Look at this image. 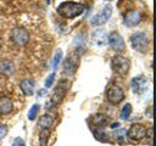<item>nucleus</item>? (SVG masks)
Instances as JSON below:
<instances>
[{"label":"nucleus","mask_w":156,"mask_h":146,"mask_svg":"<svg viewBox=\"0 0 156 146\" xmlns=\"http://www.w3.org/2000/svg\"><path fill=\"white\" fill-rule=\"evenodd\" d=\"M6 134H7V127L0 124V140L4 139V137L6 136Z\"/></svg>","instance_id":"obj_26"},{"label":"nucleus","mask_w":156,"mask_h":146,"mask_svg":"<svg viewBox=\"0 0 156 146\" xmlns=\"http://www.w3.org/2000/svg\"><path fill=\"white\" fill-rule=\"evenodd\" d=\"M78 64H79V56L76 54L69 55L63 63V73L67 75L74 74L77 68H78Z\"/></svg>","instance_id":"obj_9"},{"label":"nucleus","mask_w":156,"mask_h":146,"mask_svg":"<svg viewBox=\"0 0 156 146\" xmlns=\"http://www.w3.org/2000/svg\"><path fill=\"white\" fill-rule=\"evenodd\" d=\"M111 66L115 72H117L121 75H124L128 73L129 67H130V61L129 58L122 56V55H116L111 60Z\"/></svg>","instance_id":"obj_4"},{"label":"nucleus","mask_w":156,"mask_h":146,"mask_svg":"<svg viewBox=\"0 0 156 146\" xmlns=\"http://www.w3.org/2000/svg\"><path fill=\"white\" fill-rule=\"evenodd\" d=\"M11 40L17 45H24L29 40V33L23 28H13L11 32Z\"/></svg>","instance_id":"obj_10"},{"label":"nucleus","mask_w":156,"mask_h":146,"mask_svg":"<svg viewBox=\"0 0 156 146\" xmlns=\"http://www.w3.org/2000/svg\"><path fill=\"white\" fill-rule=\"evenodd\" d=\"M90 122L95 127H104L107 124L108 122V117L106 114H101V113H96V114H93L90 117Z\"/></svg>","instance_id":"obj_16"},{"label":"nucleus","mask_w":156,"mask_h":146,"mask_svg":"<svg viewBox=\"0 0 156 146\" xmlns=\"http://www.w3.org/2000/svg\"><path fill=\"white\" fill-rule=\"evenodd\" d=\"M49 136H50V130L49 129H41V131L39 134V144L41 146H46Z\"/></svg>","instance_id":"obj_18"},{"label":"nucleus","mask_w":156,"mask_h":146,"mask_svg":"<svg viewBox=\"0 0 156 146\" xmlns=\"http://www.w3.org/2000/svg\"><path fill=\"white\" fill-rule=\"evenodd\" d=\"M12 146H26V144H24L23 139H21V137H16V139L13 140V142H12Z\"/></svg>","instance_id":"obj_27"},{"label":"nucleus","mask_w":156,"mask_h":146,"mask_svg":"<svg viewBox=\"0 0 156 146\" xmlns=\"http://www.w3.org/2000/svg\"><path fill=\"white\" fill-rule=\"evenodd\" d=\"M68 86H69L68 80L62 79L58 82V84L56 85V88L54 89V91L50 96V105L51 106H57L58 103H61V101L66 96V92L68 91Z\"/></svg>","instance_id":"obj_2"},{"label":"nucleus","mask_w":156,"mask_h":146,"mask_svg":"<svg viewBox=\"0 0 156 146\" xmlns=\"http://www.w3.org/2000/svg\"><path fill=\"white\" fill-rule=\"evenodd\" d=\"M146 128L141 124H133L130 125V128L128 129L127 131V136L130 139V140H134V141H140L143 140L144 137H146Z\"/></svg>","instance_id":"obj_6"},{"label":"nucleus","mask_w":156,"mask_h":146,"mask_svg":"<svg viewBox=\"0 0 156 146\" xmlns=\"http://www.w3.org/2000/svg\"><path fill=\"white\" fill-rule=\"evenodd\" d=\"M94 135H95V139L99 140V141H101V142L108 141V134H107L105 130H102V129H98V130L94 133Z\"/></svg>","instance_id":"obj_19"},{"label":"nucleus","mask_w":156,"mask_h":146,"mask_svg":"<svg viewBox=\"0 0 156 146\" xmlns=\"http://www.w3.org/2000/svg\"><path fill=\"white\" fill-rule=\"evenodd\" d=\"M106 97L107 100L111 102V103H119L123 99H124V92L122 90V88H119L118 85H111L108 89H107V92H106Z\"/></svg>","instance_id":"obj_8"},{"label":"nucleus","mask_w":156,"mask_h":146,"mask_svg":"<svg viewBox=\"0 0 156 146\" xmlns=\"http://www.w3.org/2000/svg\"><path fill=\"white\" fill-rule=\"evenodd\" d=\"M140 21H141V13L136 10L128 11L124 15V18H123V23L127 27H135L136 24L140 23Z\"/></svg>","instance_id":"obj_12"},{"label":"nucleus","mask_w":156,"mask_h":146,"mask_svg":"<svg viewBox=\"0 0 156 146\" xmlns=\"http://www.w3.org/2000/svg\"><path fill=\"white\" fill-rule=\"evenodd\" d=\"M111 15H112V7L110 5H106L99 13H96L91 18V24L93 26H96V27L98 26H102L104 23H106L110 19Z\"/></svg>","instance_id":"obj_7"},{"label":"nucleus","mask_w":156,"mask_h":146,"mask_svg":"<svg viewBox=\"0 0 156 146\" xmlns=\"http://www.w3.org/2000/svg\"><path fill=\"white\" fill-rule=\"evenodd\" d=\"M93 43L94 45L96 46H105L107 44V35H106V32L104 29H98L93 33Z\"/></svg>","instance_id":"obj_13"},{"label":"nucleus","mask_w":156,"mask_h":146,"mask_svg":"<svg viewBox=\"0 0 156 146\" xmlns=\"http://www.w3.org/2000/svg\"><path fill=\"white\" fill-rule=\"evenodd\" d=\"M39 108H40V106H39L38 103H34V105L30 107V109H29V112H28V119H29V120H34V119H35L37 114L39 113Z\"/></svg>","instance_id":"obj_21"},{"label":"nucleus","mask_w":156,"mask_h":146,"mask_svg":"<svg viewBox=\"0 0 156 146\" xmlns=\"http://www.w3.org/2000/svg\"><path fill=\"white\" fill-rule=\"evenodd\" d=\"M61 58H62V51L61 50H57L56 54H55V57H54V63H52V69H57L60 62H61Z\"/></svg>","instance_id":"obj_23"},{"label":"nucleus","mask_w":156,"mask_h":146,"mask_svg":"<svg viewBox=\"0 0 156 146\" xmlns=\"http://www.w3.org/2000/svg\"><path fill=\"white\" fill-rule=\"evenodd\" d=\"M130 112H132V105L130 103L124 105L123 108H122V111H121V118L122 119H127L130 116Z\"/></svg>","instance_id":"obj_22"},{"label":"nucleus","mask_w":156,"mask_h":146,"mask_svg":"<svg viewBox=\"0 0 156 146\" xmlns=\"http://www.w3.org/2000/svg\"><path fill=\"white\" fill-rule=\"evenodd\" d=\"M20 88L26 96H30L34 92V82L32 79H24L21 82Z\"/></svg>","instance_id":"obj_15"},{"label":"nucleus","mask_w":156,"mask_h":146,"mask_svg":"<svg viewBox=\"0 0 156 146\" xmlns=\"http://www.w3.org/2000/svg\"><path fill=\"white\" fill-rule=\"evenodd\" d=\"M113 136L116 137V140L121 141L124 136H127V131H126L124 129H119V130H117V131H115V133H113Z\"/></svg>","instance_id":"obj_24"},{"label":"nucleus","mask_w":156,"mask_h":146,"mask_svg":"<svg viewBox=\"0 0 156 146\" xmlns=\"http://www.w3.org/2000/svg\"><path fill=\"white\" fill-rule=\"evenodd\" d=\"M130 44L135 51L139 52H145L149 46V39L147 35L143 32H135L130 36Z\"/></svg>","instance_id":"obj_3"},{"label":"nucleus","mask_w":156,"mask_h":146,"mask_svg":"<svg viewBox=\"0 0 156 146\" xmlns=\"http://www.w3.org/2000/svg\"><path fill=\"white\" fill-rule=\"evenodd\" d=\"M0 71L4 72V73H6V74H11L13 72V66L9 61H2L0 63Z\"/></svg>","instance_id":"obj_20"},{"label":"nucleus","mask_w":156,"mask_h":146,"mask_svg":"<svg viewBox=\"0 0 156 146\" xmlns=\"http://www.w3.org/2000/svg\"><path fill=\"white\" fill-rule=\"evenodd\" d=\"M12 101L10 97L7 96H1L0 97V116H5L9 114L12 111Z\"/></svg>","instance_id":"obj_14"},{"label":"nucleus","mask_w":156,"mask_h":146,"mask_svg":"<svg viewBox=\"0 0 156 146\" xmlns=\"http://www.w3.org/2000/svg\"><path fill=\"white\" fill-rule=\"evenodd\" d=\"M54 80H55V73H51V74L46 78V80H45V88H50V86L52 85Z\"/></svg>","instance_id":"obj_25"},{"label":"nucleus","mask_w":156,"mask_h":146,"mask_svg":"<svg viewBox=\"0 0 156 146\" xmlns=\"http://www.w3.org/2000/svg\"><path fill=\"white\" fill-rule=\"evenodd\" d=\"M52 123H54L52 116H50V114H43V116L39 118L38 125H39L41 129H50V127L52 125Z\"/></svg>","instance_id":"obj_17"},{"label":"nucleus","mask_w":156,"mask_h":146,"mask_svg":"<svg viewBox=\"0 0 156 146\" xmlns=\"http://www.w3.org/2000/svg\"><path fill=\"white\" fill-rule=\"evenodd\" d=\"M107 41H108V45L112 50L117 51V52H122L126 50V44H124V40L122 38V35L117 32H111L107 36Z\"/></svg>","instance_id":"obj_5"},{"label":"nucleus","mask_w":156,"mask_h":146,"mask_svg":"<svg viewBox=\"0 0 156 146\" xmlns=\"http://www.w3.org/2000/svg\"><path fill=\"white\" fill-rule=\"evenodd\" d=\"M118 127H119V123H118V122H117V123H112V124H111V128H112V129H116V128H118Z\"/></svg>","instance_id":"obj_28"},{"label":"nucleus","mask_w":156,"mask_h":146,"mask_svg":"<svg viewBox=\"0 0 156 146\" xmlns=\"http://www.w3.org/2000/svg\"><path fill=\"white\" fill-rule=\"evenodd\" d=\"M85 11V6L80 2L65 1L57 6V13L65 18H74L80 16Z\"/></svg>","instance_id":"obj_1"},{"label":"nucleus","mask_w":156,"mask_h":146,"mask_svg":"<svg viewBox=\"0 0 156 146\" xmlns=\"http://www.w3.org/2000/svg\"><path fill=\"white\" fill-rule=\"evenodd\" d=\"M130 88L133 90V92L135 94H143L146 91L147 89V79L144 77V75H138V77H134L130 82Z\"/></svg>","instance_id":"obj_11"}]
</instances>
